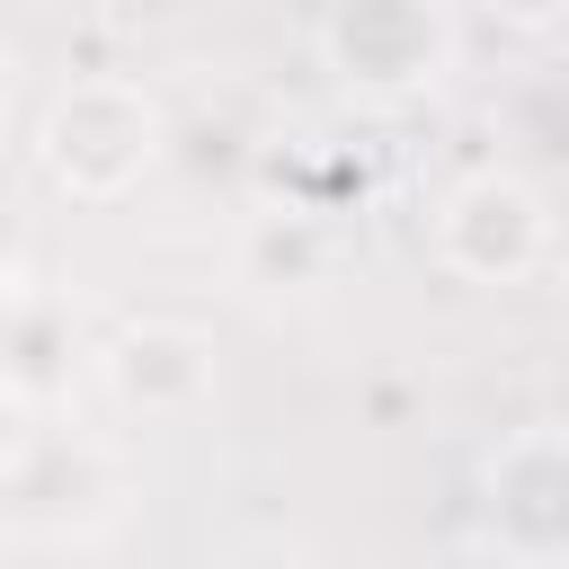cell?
<instances>
[{"label":"cell","instance_id":"1","mask_svg":"<svg viewBox=\"0 0 569 569\" xmlns=\"http://www.w3.org/2000/svg\"><path fill=\"white\" fill-rule=\"evenodd\" d=\"M160 133H169V124H160V107H151L142 80L89 71V80H71V89L44 107V124H36V169H44V187L71 196V204H116V196H133V187L151 178Z\"/></svg>","mask_w":569,"mask_h":569},{"label":"cell","instance_id":"2","mask_svg":"<svg viewBox=\"0 0 569 569\" xmlns=\"http://www.w3.org/2000/svg\"><path fill=\"white\" fill-rule=\"evenodd\" d=\"M320 62L356 98H418L453 71V0H329Z\"/></svg>","mask_w":569,"mask_h":569},{"label":"cell","instance_id":"3","mask_svg":"<svg viewBox=\"0 0 569 569\" xmlns=\"http://www.w3.org/2000/svg\"><path fill=\"white\" fill-rule=\"evenodd\" d=\"M480 542L507 569H569V436L516 427L480 462Z\"/></svg>","mask_w":569,"mask_h":569},{"label":"cell","instance_id":"4","mask_svg":"<svg viewBox=\"0 0 569 569\" xmlns=\"http://www.w3.org/2000/svg\"><path fill=\"white\" fill-rule=\"evenodd\" d=\"M436 258L471 284H525L551 258V204L516 169H471L436 204Z\"/></svg>","mask_w":569,"mask_h":569},{"label":"cell","instance_id":"5","mask_svg":"<svg viewBox=\"0 0 569 569\" xmlns=\"http://www.w3.org/2000/svg\"><path fill=\"white\" fill-rule=\"evenodd\" d=\"M98 382L142 418H187L213 400V338L187 320H116L98 338Z\"/></svg>","mask_w":569,"mask_h":569},{"label":"cell","instance_id":"6","mask_svg":"<svg viewBox=\"0 0 569 569\" xmlns=\"http://www.w3.org/2000/svg\"><path fill=\"white\" fill-rule=\"evenodd\" d=\"M62 347H71V320H62L53 302H36V293L0 302V373H9L27 400H44V391H53Z\"/></svg>","mask_w":569,"mask_h":569},{"label":"cell","instance_id":"7","mask_svg":"<svg viewBox=\"0 0 569 569\" xmlns=\"http://www.w3.org/2000/svg\"><path fill=\"white\" fill-rule=\"evenodd\" d=\"M320 222L311 213H267L258 231H249V276L258 284H311L320 276Z\"/></svg>","mask_w":569,"mask_h":569},{"label":"cell","instance_id":"8","mask_svg":"<svg viewBox=\"0 0 569 569\" xmlns=\"http://www.w3.org/2000/svg\"><path fill=\"white\" fill-rule=\"evenodd\" d=\"M36 436H44V427H36V400H27V391L0 373V480H9V471L36 453Z\"/></svg>","mask_w":569,"mask_h":569},{"label":"cell","instance_id":"9","mask_svg":"<svg viewBox=\"0 0 569 569\" xmlns=\"http://www.w3.org/2000/svg\"><path fill=\"white\" fill-rule=\"evenodd\" d=\"M498 27H516V36H551L560 18H569V0H480Z\"/></svg>","mask_w":569,"mask_h":569},{"label":"cell","instance_id":"10","mask_svg":"<svg viewBox=\"0 0 569 569\" xmlns=\"http://www.w3.org/2000/svg\"><path fill=\"white\" fill-rule=\"evenodd\" d=\"M231 569H311V560H302V551H240Z\"/></svg>","mask_w":569,"mask_h":569}]
</instances>
